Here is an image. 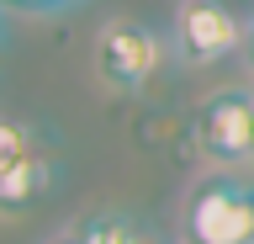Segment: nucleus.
<instances>
[{
    "instance_id": "nucleus-6",
    "label": "nucleus",
    "mask_w": 254,
    "mask_h": 244,
    "mask_svg": "<svg viewBox=\"0 0 254 244\" xmlns=\"http://www.w3.org/2000/svg\"><path fill=\"white\" fill-rule=\"evenodd\" d=\"M69 234H74L79 244H164V234H159L154 223H143V218H132V212H122V207L79 212L74 223H69Z\"/></svg>"
},
{
    "instance_id": "nucleus-5",
    "label": "nucleus",
    "mask_w": 254,
    "mask_h": 244,
    "mask_svg": "<svg viewBox=\"0 0 254 244\" xmlns=\"http://www.w3.org/2000/svg\"><path fill=\"white\" fill-rule=\"evenodd\" d=\"M249 37V21L228 0H180L175 5V53L190 69H212L233 59Z\"/></svg>"
},
{
    "instance_id": "nucleus-7",
    "label": "nucleus",
    "mask_w": 254,
    "mask_h": 244,
    "mask_svg": "<svg viewBox=\"0 0 254 244\" xmlns=\"http://www.w3.org/2000/svg\"><path fill=\"white\" fill-rule=\"evenodd\" d=\"M11 11H69L74 0H5Z\"/></svg>"
},
{
    "instance_id": "nucleus-8",
    "label": "nucleus",
    "mask_w": 254,
    "mask_h": 244,
    "mask_svg": "<svg viewBox=\"0 0 254 244\" xmlns=\"http://www.w3.org/2000/svg\"><path fill=\"white\" fill-rule=\"evenodd\" d=\"M244 59H249V69H254V16H249V37H244Z\"/></svg>"
},
{
    "instance_id": "nucleus-1",
    "label": "nucleus",
    "mask_w": 254,
    "mask_h": 244,
    "mask_svg": "<svg viewBox=\"0 0 254 244\" xmlns=\"http://www.w3.org/2000/svg\"><path fill=\"white\" fill-rule=\"evenodd\" d=\"M190 154L217 170L254 164V85H228L190 112Z\"/></svg>"
},
{
    "instance_id": "nucleus-3",
    "label": "nucleus",
    "mask_w": 254,
    "mask_h": 244,
    "mask_svg": "<svg viewBox=\"0 0 254 244\" xmlns=\"http://www.w3.org/2000/svg\"><path fill=\"white\" fill-rule=\"evenodd\" d=\"M164 37L148 27V21H132V16H111L101 21V32H95V75L106 90L117 96H138L148 85L159 80V69H164Z\"/></svg>"
},
{
    "instance_id": "nucleus-4",
    "label": "nucleus",
    "mask_w": 254,
    "mask_h": 244,
    "mask_svg": "<svg viewBox=\"0 0 254 244\" xmlns=\"http://www.w3.org/2000/svg\"><path fill=\"white\" fill-rule=\"evenodd\" d=\"M64 175L59 149L32 128L27 117H5L0 122V202L5 212H27L48 186Z\"/></svg>"
},
{
    "instance_id": "nucleus-9",
    "label": "nucleus",
    "mask_w": 254,
    "mask_h": 244,
    "mask_svg": "<svg viewBox=\"0 0 254 244\" xmlns=\"http://www.w3.org/2000/svg\"><path fill=\"white\" fill-rule=\"evenodd\" d=\"M43 244H79V239H74V234H69V228H64L59 239H43Z\"/></svg>"
},
{
    "instance_id": "nucleus-2",
    "label": "nucleus",
    "mask_w": 254,
    "mask_h": 244,
    "mask_svg": "<svg viewBox=\"0 0 254 244\" xmlns=\"http://www.w3.org/2000/svg\"><path fill=\"white\" fill-rule=\"evenodd\" d=\"M186 244H254V180L244 175H206L186 196L180 212Z\"/></svg>"
}]
</instances>
